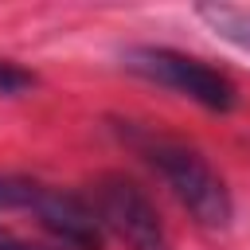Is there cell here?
I'll list each match as a JSON object with an SVG mask.
<instances>
[{"label":"cell","instance_id":"6da1fadb","mask_svg":"<svg viewBox=\"0 0 250 250\" xmlns=\"http://www.w3.org/2000/svg\"><path fill=\"white\" fill-rule=\"evenodd\" d=\"M113 133L168 184V191L180 199V207L203 230H227L230 227V219H234L230 188L223 184V176L207 164V156L199 148L145 125V121H129V117H113Z\"/></svg>","mask_w":250,"mask_h":250},{"label":"cell","instance_id":"7a4b0ae2","mask_svg":"<svg viewBox=\"0 0 250 250\" xmlns=\"http://www.w3.org/2000/svg\"><path fill=\"white\" fill-rule=\"evenodd\" d=\"M125 70H133L145 82H156L180 98H191L195 105L211 109V113H230L238 105V86L227 70L211 66L207 59H195L188 51L176 47H160V43H137L121 51Z\"/></svg>","mask_w":250,"mask_h":250},{"label":"cell","instance_id":"3957f363","mask_svg":"<svg viewBox=\"0 0 250 250\" xmlns=\"http://www.w3.org/2000/svg\"><path fill=\"white\" fill-rule=\"evenodd\" d=\"M86 203H90L102 234L109 230L129 250H172L168 227H164L156 203L148 199V191L137 180H129L121 172H105L90 184Z\"/></svg>","mask_w":250,"mask_h":250},{"label":"cell","instance_id":"277c9868","mask_svg":"<svg viewBox=\"0 0 250 250\" xmlns=\"http://www.w3.org/2000/svg\"><path fill=\"white\" fill-rule=\"evenodd\" d=\"M27 211H31V215L39 219V227H43L47 234H55L66 250H102V227H98L86 195H74V191L39 184Z\"/></svg>","mask_w":250,"mask_h":250},{"label":"cell","instance_id":"5b68a950","mask_svg":"<svg viewBox=\"0 0 250 250\" xmlns=\"http://www.w3.org/2000/svg\"><path fill=\"white\" fill-rule=\"evenodd\" d=\"M199 16L234 47L250 51V12L242 8H227V4H211V8H199Z\"/></svg>","mask_w":250,"mask_h":250},{"label":"cell","instance_id":"8992f818","mask_svg":"<svg viewBox=\"0 0 250 250\" xmlns=\"http://www.w3.org/2000/svg\"><path fill=\"white\" fill-rule=\"evenodd\" d=\"M39 180L20 176V172H0V211H27Z\"/></svg>","mask_w":250,"mask_h":250},{"label":"cell","instance_id":"52a82bcc","mask_svg":"<svg viewBox=\"0 0 250 250\" xmlns=\"http://www.w3.org/2000/svg\"><path fill=\"white\" fill-rule=\"evenodd\" d=\"M35 86V74L27 70V66H20V62H12V59H0V94L4 98H20V94H27Z\"/></svg>","mask_w":250,"mask_h":250},{"label":"cell","instance_id":"ba28073f","mask_svg":"<svg viewBox=\"0 0 250 250\" xmlns=\"http://www.w3.org/2000/svg\"><path fill=\"white\" fill-rule=\"evenodd\" d=\"M35 242H23V238H16V234H8L4 227H0V250H31Z\"/></svg>","mask_w":250,"mask_h":250},{"label":"cell","instance_id":"9c48e42d","mask_svg":"<svg viewBox=\"0 0 250 250\" xmlns=\"http://www.w3.org/2000/svg\"><path fill=\"white\" fill-rule=\"evenodd\" d=\"M31 250H51V246H31ZM59 250H66V246H59Z\"/></svg>","mask_w":250,"mask_h":250}]
</instances>
